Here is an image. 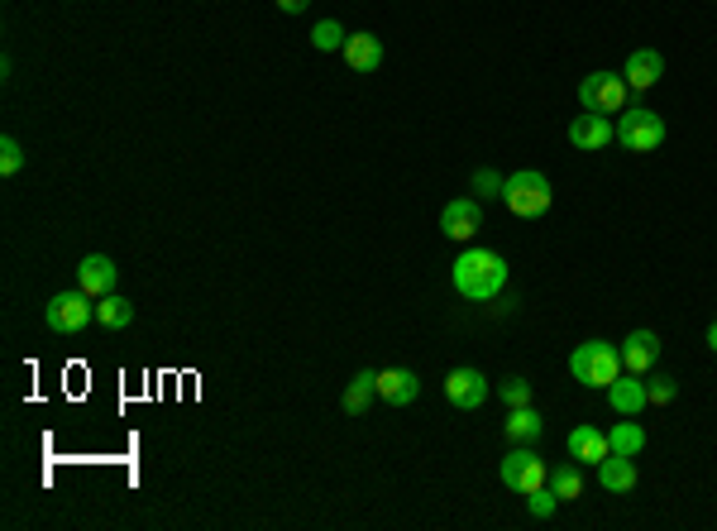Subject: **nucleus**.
<instances>
[{
    "mask_svg": "<svg viewBox=\"0 0 717 531\" xmlns=\"http://www.w3.org/2000/svg\"><path fill=\"white\" fill-rule=\"evenodd\" d=\"M608 402L617 417H636L641 407H651V398H646V378L641 374H617L608 383Z\"/></svg>",
    "mask_w": 717,
    "mask_h": 531,
    "instance_id": "obj_12",
    "label": "nucleus"
},
{
    "mask_svg": "<svg viewBox=\"0 0 717 531\" xmlns=\"http://www.w3.org/2000/svg\"><path fill=\"white\" fill-rule=\"evenodd\" d=\"M345 39H349V34H345V29H340L335 20H321L316 29H311V44L321 48V53H335V48H345Z\"/></svg>",
    "mask_w": 717,
    "mask_h": 531,
    "instance_id": "obj_26",
    "label": "nucleus"
},
{
    "mask_svg": "<svg viewBox=\"0 0 717 531\" xmlns=\"http://www.w3.org/2000/svg\"><path fill=\"white\" fill-rule=\"evenodd\" d=\"M612 139H617V130L608 125V115H593L584 111L574 125H569V144L574 149H584V154H598V149H608Z\"/></svg>",
    "mask_w": 717,
    "mask_h": 531,
    "instance_id": "obj_11",
    "label": "nucleus"
},
{
    "mask_svg": "<svg viewBox=\"0 0 717 531\" xmlns=\"http://www.w3.org/2000/svg\"><path fill=\"white\" fill-rule=\"evenodd\" d=\"M91 316H96V297H91V292H82V288L58 292V297H48V307H44V321L58 335H77Z\"/></svg>",
    "mask_w": 717,
    "mask_h": 531,
    "instance_id": "obj_6",
    "label": "nucleus"
},
{
    "mask_svg": "<svg viewBox=\"0 0 717 531\" xmlns=\"http://www.w3.org/2000/svg\"><path fill=\"white\" fill-rule=\"evenodd\" d=\"M24 168V149H20V139H10V134H5V139H0V173L5 177H15Z\"/></svg>",
    "mask_w": 717,
    "mask_h": 531,
    "instance_id": "obj_28",
    "label": "nucleus"
},
{
    "mask_svg": "<svg viewBox=\"0 0 717 531\" xmlns=\"http://www.w3.org/2000/svg\"><path fill=\"white\" fill-rule=\"evenodd\" d=\"M77 288L91 292V297L101 302L106 292H115V264H110L106 254H87V259L77 264Z\"/></svg>",
    "mask_w": 717,
    "mask_h": 531,
    "instance_id": "obj_15",
    "label": "nucleus"
},
{
    "mask_svg": "<svg viewBox=\"0 0 717 531\" xmlns=\"http://www.w3.org/2000/svg\"><path fill=\"white\" fill-rule=\"evenodd\" d=\"M608 445H612V455H631V460H636V455L646 450V431H641L636 421H617L608 431Z\"/></svg>",
    "mask_w": 717,
    "mask_h": 531,
    "instance_id": "obj_21",
    "label": "nucleus"
},
{
    "mask_svg": "<svg viewBox=\"0 0 717 531\" xmlns=\"http://www.w3.org/2000/svg\"><path fill=\"white\" fill-rule=\"evenodd\" d=\"M502 484L512 488V493H531V488H541V484H550V469H545V460L531 450V445H517L507 460H502Z\"/></svg>",
    "mask_w": 717,
    "mask_h": 531,
    "instance_id": "obj_7",
    "label": "nucleus"
},
{
    "mask_svg": "<svg viewBox=\"0 0 717 531\" xmlns=\"http://www.w3.org/2000/svg\"><path fill=\"white\" fill-rule=\"evenodd\" d=\"M421 393V378L412 369H378V398L392 402V407H407Z\"/></svg>",
    "mask_w": 717,
    "mask_h": 531,
    "instance_id": "obj_16",
    "label": "nucleus"
},
{
    "mask_svg": "<svg viewBox=\"0 0 717 531\" xmlns=\"http://www.w3.org/2000/svg\"><path fill=\"white\" fill-rule=\"evenodd\" d=\"M498 393H502V402H507V407H526V402H531V383H526V378H502L498 383Z\"/></svg>",
    "mask_w": 717,
    "mask_h": 531,
    "instance_id": "obj_27",
    "label": "nucleus"
},
{
    "mask_svg": "<svg viewBox=\"0 0 717 531\" xmlns=\"http://www.w3.org/2000/svg\"><path fill=\"white\" fill-rule=\"evenodd\" d=\"M502 201H507V211H512V216L531 221V216H545V211H550L555 192H550V177H545V173H536V168H522V173L507 177V187H502Z\"/></svg>",
    "mask_w": 717,
    "mask_h": 531,
    "instance_id": "obj_3",
    "label": "nucleus"
},
{
    "mask_svg": "<svg viewBox=\"0 0 717 531\" xmlns=\"http://www.w3.org/2000/svg\"><path fill=\"white\" fill-rule=\"evenodd\" d=\"M622 77H627L631 91H651L660 77H665V58L655 53V48H636L627 58V67H622Z\"/></svg>",
    "mask_w": 717,
    "mask_h": 531,
    "instance_id": "obj_14",
    "label": "nucleus"
},
{
    "mask_svg": "<svg viewBox=\"0 0 717 531\" xmlns=\"http://www.w3.org/2000/svg\"><path fill=\"white\" fill-rule=\"evenodd\" d=\"M440 230L450 235V240H459V244H469L483 230V211H478V201L474 197H459V201H450L445 211H440Z\"/></svg>",
    "mask_w": 717,
    "mask_h": 531,
    "instance_id": "obj_9",
    "label": "nucleus"
},
{
    "mask_svg": "<svg viewBox=\"0 0 717 531\" xmlns=\"http://www.w3.org/2000/svg\"><path fill=\"white\" fill-rule=\"evenodd\" d=\"M373 393H378V374H373V369H364V374L349 378V388H345V412L349 417H359V412L369 407Z\"/></svg>",
    "mask_w": 717,
    "mask_h": 531,
    "instance_id": "obj_22",
    "label": "nucleus"
},
{
    "mask_svg": "<svg viewBox=\"0 0 717 531\" xmlns=\"http://www.w3.org/2000/svg\"><path fill=\"white\" fill-rule=\"evenodd\" d=\"M96 321L106 326V331H125L134 321V302L130 297H120V292H106L101 302H96Z\"/></svg>",
    "mask_w": 717,
    "mask_h": 531,
    "instance_id": "obj_19",
    "label": "nucleus"
},
{
    "mask_svg": "<svg viewBox=\"0 0 717 531\" xmlns=\"http://www.w3.org/2000/svg\"><path fill=\"white\" fill-rule=\"evenodd\" d=\"M455 278V292L469 297V302H498L502 288H507V259L493 254V249H464L450 268Z\"/></svg>",
    "mask_w": 717,
    "mask_h": 531,
    "instance_id": "obj_1",
    "label": "nucleus"
},
{
    "mask_svg": "<svg viewBox=\"0 0 717 531\" xmlns=\"http://www.w3.org/2000/svg\"><path fill=\"white\" fill-rule=\"evenodd\" d=\"M569 374L584 388H608L612 378L622 374V350H612L608 340H584L579 350L569 354Z\"/></svg>",
    "mask_w": 717,
    "mask_h": 531,
    "instance_id": "obj_2",
    "label": "nucleus"
},
{
    "mask_svg": "<svg viewBox=\"0 0 717 531\" xmlns=\"http://www.w3.org/2000/svg\"><path fill=\"white\" fill-rule=\"evenodd\" d=\"M627 77L622 72H588L579 82V101L593 115H622L627 111Z\"/></svg>",
    "mask_w": 717,
    "mask_h": 531,
    "instance_id": "obj_4",
    "label": "nucleus"
},
{
    "mask_svg": "<svg viewBox=\"0 0 717 531\" xmlns=\"http://www.w3.org/2000/svg\"><path fill=\"white\" fill-rule=\"evenodd\" d=\"M445 402L450 407H459V412H474V407H483L488 402V378L478 374V369H450L445 374Z\"/></svg>",
    "mask_w": 717,
    "mask_h": 531,
    "instance_id": "obj_8",
    "label": "nucleus"
},
{
    "mask_svg": "<svg viewBox=\"0 0 717 531\" xmlns=\"http://www.w3.org/2000/svg\"><path fill=\"white\" fill-rule=\"evenodd\" d=\"M340 53H345V63L354 67V72H378V67H383V44H378L373 34H349Z\"/></svg>",
    "mask_w": 717,
    "mask_h": 531,
    "instance_id": "obj_17",
    "label": "nucleus"
},
{
    "mask_svg": "<svg viewBox=\"0 0 717 531\" xmlns=\"http://www.w3.org/2000/svg\"><path fill=\"white\" fill-rule=\"evenodd\" d=\"M617 144H622L627 154H651V149L665 144V120L655 111H646V106H631V111H622V120H617Z\"/></svg>",
    "mask_w": 717,
    "mask_h": 531,
    "instance_id": "obj_5",
    "label": "nucleus"
},
{
    "mask_svg": "<svg viewBox=\"0 0 717 531\" xmlns=\"http://www.w3.org/2000/svg\"><path fill=\"white\" fill-rule=\"evenodd\" d=\"M598 484L608 488V493H631V488H636V465H631V455H608V460L598 465Z\"/></svg>",
    "mask_w": 717,
    "mask_h": 531,
    "instance_id": "obj_18",
    "label": "nucleus"
},
{
    "mask_svg": "<svg viewBox=\"0 0 717 531\" xmlns=\"http://www.w3.org/2000/svg\"><path fill=\"white\" fill-rule=\"evenodd\" d=\"M541 431H545V421H541V412H531V402H526V407H512V417H507V436H512V441L536 445Z\"/></svg>",
    "mask_w": 717,
    "mask_h": 531,
    "instance_id": "obj_20",
    "label": "nucleus"
},
{
    "mask_svg": "<svg viewBox=\"0 0 717 531\" xmlns=\"http://www.w3.org/2000/svg\"><path fill=\"white\" fill-rule=\"evenodd\" d=\"M502 187H507V177H498L493 168H478V173H474V192H478V197H502Z\"/></svg>",
    "mask_w": 717,
    "mask_h": 531,
    "instance_id": "obj_29",
    "label": "nucleus"
},
{
    "mask_svg": "<svg viewBox=\"0 0 717 531\" xmlns=\"http://www.w3.org/2000/svg\"><path fill=\"white\" fill-rule=\"evenodd\" d=\"M278 10L283 15H302V10H311V0H278Z\"/></svg>",
    "mask_w": 717,
    "mask_h": 531,
    "instance_id": "obj_30",
    "label": "nucleus"
},
{
    "mask_svg": "<svg viewBox=\"0 0 717 531\" xmlns=\"http://www.w3.org/2000/svg\"><path fill=\"white\" fill-rule=\"evenodd\" d=\"M608 455H612V445H608V436H603L598 426H574V431H569V460L598 469Z\"/></svg>",
    "mask_w": 717,
    "mask_h": 531,
    "instance_id": "obj_13",
    "label": "nucleus"
},
{
    "mask_svg": "<svg viewBox=\"0 0 717 531\" xmlns=\"http://www.w3.org/2000/svg\"><path fill=\"white\" fill-rule=\"evenodd\" d=\"M708 350H717V321L708 326Z\"/></svg>",
    "mask_w": 717,
    "mask_h": 531,
    "instance_id": "obj_31",
    "label": "nucleus"
},
{
    "mask_svg": "<svg viewBox=\"0 0 717 531\" xmlns=\"http://www.w3.org/2000/svg\"><path fill=\"white\" fill-rule=\"evenodd\" d=\"M655 364H660V335L655 331H631L627 340H622V369L646 378Z\"/></svg>",
    "mask_w": 717,
    "mask_h": 531,
    "instance_id": "obj_10",
    "label": "nucleus"
},
{
    "mask_svg": "<svg viewBox=\"0 0 717 531\" xmlns=\"http://www.w3.org/2000/svg\"><path fill=\"white\" fill-rule=\"evenodd\" d=\"M555 508H560V498H555V488H531L526 493V512L536 517V522H545V517H555Z\"/></svg>",
    "mask_w": 717,
    "mask_h": 531,
    "instance_id": "obj_24",
    "label": "nucleus"
},
{
    "mask_svg": "<svg viewBox=\"0 0 717 531\" xmlns=\"http://www.w3.org/2000/svg\"><path fill=\"white\" fill-rule=\"evenodd\" d=\"M550 488H555V498L560 503H574L579 493H584V474H579V460L574 465H560L555 474H550Z\"/></svg>",
    "mask_w": 717,
    "mask_h": 531,
    "instance_id": "obj_23",
    "label": "nucleus"
},
{
    "mask_svg": "<svg viewBox=\"0 0 717 531\" xmlns=\"http://www.w3.org/2000/svg\"><path fill=\"white\" fill-rule=\"evenodd\" d=\"M674 393H679V378H670V374H646V398L655 402V407H665V402H674Z\"/></svg>",
    "mask_w": 717,
    "mask_h": 531,
    "instance_id": "obj_25",
    "label": "nucleus"
}]
</instances>
